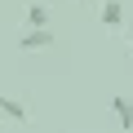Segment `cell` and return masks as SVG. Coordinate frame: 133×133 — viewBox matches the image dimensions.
Wrapping results in <instances>:
<instances>
[{"mask_svg": "<svg viewBox=\"0 0 133 133\" xmlns=\"http://www.w3.org/2000/svg\"><path fill=\"white\" fill-rule=\"evenodd\" d=\"M53 44V31L49 27H27L22 36H18V49L22 53H36V49H49Z\"/></svg>", "mask_w": 133, "mask_h": 133, "instance_id": "1", "label": "cell"}, {"mask_svg": "<svg viewBox=\"0 0 133 133\" xmlns=\"http://www.w3.org/2000/svg\"><path fill=\"white\" fill-rule=\"evenodd\" d=\"M27 27H49V5H27Z\"/></svg>", "mask_w": 133, "mask_h": 133, "instance_id": "5", "label": "cell"}, {"mask_svg": "<svg viewBox=\"0 0 133 133\" xmlns=\"http://www.w3.org/2000/svg\"><path fill=\"white\" fill-rule=\"evenodd\" d=\"M111 115H115V124L129 133V129H133V98H111Z\"/></svg>", "mask_w": 133, "mask_h": 133, "instance_id": "3", "label": "cell"}, {"mask_svg": "<svg viewBox=\"0 0 133 133\" xmlns=\"http://www.w3.org/2000/svg\"><path fill=\"white\" fill-rule=\"evenodd\" d=\"M0 115H9V120H18V124H27V120H31L27 102H18V98H0Z\"/></svg>", "mask_w": 133, "mask_h": 133, "instance_id": "4", "label": "cell"}, {"mask_svg": "<svg viewBox=\"0 0 133 133\" xmlns=\"http://www.w3.org/2000/svg\"><path fill=\"white\" fill-rule=\"evenodd\" d=\"M102 27L124 31V5H120V0H102Z\"/></svg>", "mask_w": 133, "mask_h": 133, "instance_id": "2", "label": "cell"}]
</instances>
